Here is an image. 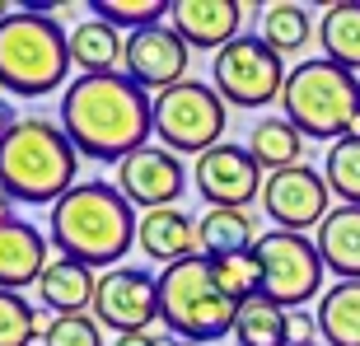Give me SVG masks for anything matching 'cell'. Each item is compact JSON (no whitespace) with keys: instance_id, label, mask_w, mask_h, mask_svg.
<instances>
[{"instance_id":"83f0119b","label":"cell","mask_w":360,"mask_h":346,"mask_svg":"<svg viewBox=\"0 0 360 346\" xmlns=\"http://www.w3.org/2000/svg\"><path fill=\"white\" fill-rule=\"evenodd\" d=\"M323 178H328V187H333V197H342V206H360V141L356 136L328 146Z\"/></svg>"},{"instance_id":"3957f363","label":"cell","mask_w":360,"mask_h":346,"mask_svg":"<svg viewBox=\"0 0 360 346\" xmlns=\"http://www.w3.org/2000/svg\"><path fill=\"white\" fill-rule=\"evenodd\" d=\"M80 178V150L61 122L19 117L0 141V192L19 206H56Z\"/></svg>"},{"instance_id":"d4e9b609","label":"cell","mask_w":360,"mask_h":346,"mask_svg":"<svg viewBox=\"0 0 360 346\" xmlns=\"http://www.w3.org/2000/svg\"><path fill=\"white\" fill-rule=\"evenodd\" d=\"M319 42H323V56L337 61L347 70H360V0H337L328 5L319 24Z\"/></svg>"},{"instance_id":"e0dca14e","label":"cell","mask_w":360,"mask_h":346,"mask_svg":"<svg viewBox=\"0 0 360 346\" xmlns=\"http://www.w3.org/2000/svg\"><path fill=\"white\" fill-rule=\"evenodd\" d=\"M136 248L155 262L174 267L187 262V257H201V234H197V220L178 206H164V211H146L141 225H136Z\"/></svg>"},{"instance_id":"d6986e66","label":"cell","mask_w":360,"mask_h":346,"mask_svg":"<svg viewBox=\"0 0 360 346\" xmlns=\"http://www.w3.org/2000/svg\"><path fill=\"white\" fill-rule=\"evenodd\" d=\"M94 290H98V276H94L84 262L52 257V267H47L42 281H38V305L47 309L52 319H61V314H89Z\"/></svg>"},{"instance_id":"6da1fadb","label":"cell","mask_w":360,"mask_h":346,"mask_svg":"<svg viewBox=\"0 0 360 346\" xmlns=\"http://www.w3.org/2000/svg\"><path fill=\"white\" fill-rule=\"evenodd\" d=\"M61 127L80 160L122 164L155 136V98L127 75H75L61 94Z\"/></svg>"},{"instance_id":"f1b7e54d","label":"cell","mask_w":360,"mask_h":346,"mask_svg":"<svg viewBox=\"0 0 360 346\" xmlns=\"http://www.w3.org/2000/svg\"><path fill=\"white\" fill-rule=\"evenodd\" d=\"M89 10H94V19H103V24H112V28L141 33V28L164 24V14L174 10V5H169V0H94Z\"/></svg>"},{"instance_id":"7c38bea8","label":"cell","mask_w":360,"mask_h":346,"mask_svg":"<svg viewBox=\"0 0 360 346\" xmlns=\"http://www.w3.org/2000/svg\"><path fill=\"white\" fill-rule=\"evenodd\" d=\"M262 211L276 229H290V234H304V229H319L333 211V187L319 169L309 164H295V169L267 173V187H262Z\"/></svg>"},{"instance_id":"cb8c5ba5","label":"cell","mask_w":360,"mask_h":346,"mask_svg":"<svg viewBox=\"0 0 360 346\" xmlns=\"http://www.w3.org/2000/svg\"><path fill=\"white\" fill-rule=\"evenodd\" d=\"M248 155L262 164V173H281L304 164V132L285 117H262L248 132Z\"/></svg>"},{"instance_id":"ba28073f","label":"cell","mask_w":360,"mask_h":346,"mask_svg":"<svg viewBox=\"0 0 360 346\" xmlns=\"http://www.w3.org/2000/svg\"><path fill=\"white\" fill-rule=\"evenodd\" d=\"M257 262H262V295L276 300L281 309H300L309 300H323V276H328V267L319 257V243L304 239V234H290V229H267V234H257L253 243Z\"/></svg>"},{"instance_id":"8992f818","label":"cell","mask_w":360,"mask_h":346,"mask_svg":"<svg viewBox=\"0 0 360 346\" xmlns=\"http://www.w3.org/2000/svg\"><path fill=\"white\" fill-rule=\"evenodd\" d=\"M239 305L220 290L211 257H187L160 271V323L164 333L183 337V342H220L234 337Z\"/></svg>"},{"instance_id":"30bf717a","label":"cell","mask_w":360,"mask_h":346,"mask_svg":"<svg viewBox=\"0 0 360 346\" xmlns=\"http://www.w3.org/2000/svg\"><path fill=\"white\" fill-rule=\"evenodd\" d=\"M89 314L117 337L150 333L160 323V276H150L146 267H112L98 276Z\"/></svg>"},{"instance_id":"5b68a950","label":"cell","mask_w":360,"mask_h":346,"mask_svg":"<svg viewBox=\"0 0 360 346\" xmlns=\"http://www.w3.org/2000/svg\"><path fill=\"white\" fill-rule=\"evenodd\" d=\"M285 122H295L304 141H347L351 127L360 122V75L337 66L328 56H309L290 66V80L281 89Z\"/></svg>"},{"instance_id":"9c48e42d","label":"cell","mask_w":360,"mask_h":346,"mask_svg":"<svg viewBox=\"0 0 360 346\" xmlns=\"http://www.w3.org/2000/svg\"><path fill=\"white\" fill-rule=\"evenodd\" d=\"M285 80H290V66H285L281 52H271L267 42H262V33L234 38L225 52H215V61H211V84L229 108L281 103Z\"/></svg>"},{"instance_id":"603a6c76","label":"cell","mask_w":360,"mask_h":346,"mask_svg":"<svg viewBox=\"0 0 360 346\" xmlns=\"http://www.w3.org/2000/svg\"><path fill=\"white\" fill-rule=\"evenodd\" d=\"M201 234V257H229V253H253L257 243V225L248 211H234V206H211V211L197 220Z\"/></svg>"},{"instance_id":"1f68e13d","label":"cell","mask_w":360,"mask_h":346,"mask_svg":"<svg viewBox=\"0 0 360 346\" xmlns=\"http://www.w3.org/2000/svg\"><path fill=\"white\" fill-rule=\"evenodd\" d=\"M14 127H19V117H14V103H0V141H5Z\"/></svg>"},{"instance_id":"277c9868","label":"cell","mask_w":360,"mask_h":346,"mask_svg":"<svg viewBox=\"0 0 360 346\" xmlns=\"http://www.w3.org/2000/svg\"><path fill=\"white\" fill-rule=\"evenodd\" d=\"M70 75V33L52 19V10H14L0 24V89L10 98H47L66 94Z\"/></svg>"},{"instance_id":"4dcf8cb0","label":"cell","mask_w":360,"mask_h":346,"mask_svg":"<svg viewBox=\"0 0 360 346\" xmlns=\"http://www.w3.org/2000/svg\"><path fill=\"white\" fill-rule=\"evenodd\" d=\"M42 346H103V323L94 319V314H61V319H47Z\"/></svg>"},{"instance_id":"8fae6325","label":"cell","mask_w":360,"mask_h":346,"mask_svg":"<svg viewBox=\"0 0 360 346\" xmlns=\"http://www.w3.org/2000/svg\"><path fill=\"white\" fill-rule=\"evenodd\" d=\"M192 187L201 192L206 211H211V206H234V211H248V201L262 197L267 173H262V164L248 155V146L220 141L215 150H206V155L192 164Z\"/></svg>"},{"instance_id":"484cf974","label":"cell","mask_w":360,"mask_h":346,"mask_svg":"<svg viewBox=\"0 0 360 346\" xmlns=\"http://www.w3.org/2000/svg\"><path fill=\"white\" fill-rule=\"evenodd\" d=\"M309 38H314V24H309L304 5H295V0H276V5H267V14H262V42H267L271 52L295 56Z\"/></svg>"},{"instance_id":"4fadbf2b","label":"cell","mask_w":360,"mask_h":346,"mask_svg":"<svg viewBox=\"0 0 360 346\" xmlns=\"http://www.w3.org/2000/svg\"><path fill=\"white\" fill-rule=\"evenodd\" d=\"M187 66H192V47L178 38L174 24H155L141 28V33H127V52H122V75L146 89L150 98L174 84L187 80Z\"/></svg>"},{"instance_id":"2e32d148","label":"cell","mask_w":360,"mask_h":346,"mask_svg":"<svg viewBox=\"0 0 360 346\" xmlns=\"http://www.w3.org/2000/svg\"><path fill=\"white\" fill-rule=\"evenodd\" d=\"M47 267H52V239L33 220L14 215V220L0 225V290L38 286Z\"/></svg>"},{"instance_id":"e575fe53","label":"cell","mask_w":360,"mask_h":346,"mask_svg":"<svg viewBox=\"0 0 360 346\" xmlns=\"http://www.w3.org/2000/svg\"><path fill=\"white\" fill-rule=\"evenodd\" d=\"M5 220H14V201L0 192V225H5Z\"/></svg>"},{"instance_id":"44dd1931","label":"cell","mask_w":360,"mask_h":346,"mask_svg":"<svg viewBox=\"0 0 360 346\" xmlns=\"http://www.w3.org/2000/svg\"><path fill=\"white\" fill-rule=\"evenodd\" d=\"M323 346H360V281H333L314 309Z\"/></svg>"},{"instance_id":"7402d4cb","label":"cell","mask_w":360,"mask_h":346,"mask_svg":"<svg viewBox=\"0 0 360 346\" xmlns=\"http://www.w3.org/2000/svg\"><path fill=\"white\" fill-rule=\"evenodd\" d=\"M234 342L239 346H295V314L281 309L267 295H253L239 305L234 319Z\"/></svg>"},{"instance_id":"ffe728a7","label":"cell","mask_w":360,"mask_h":346,"mask_svg":"<svg viewBox=\"0 0 360 346\" xmlns=\"http://www.w3.org/2000/svg\"><path fill=\"white\" fill-rule=\"evenodd\" d=\"M122 52H127L122 28L103 19H84L70 28V66H80V75H117Z\"/></svg>"},{"instance_id":"9a60e30c","label":"cell","mask_w":360,"mask_h":346,"mask_svg":"<svg viewBox=\"0 0 360 346\" xmlns=\"http://www.w3.org/2000/svg\"><path fill=\"white\" fill-rule=\"evenodd\" d=\"M169 24L178 38L197 52H225L234 38H243V5L239 0H174Z\"/></svg>"},{"instance_id":"4316f807","label":"cell","mask_w":360,"mask_h":346,"mask_svg":"<svg viewBox=\"0 0 360 346\" xmlns=\"http://www.w3.org/2000/svg\"><path fill=\"white\" fill-rule=\"evenodd\" d=\"M47 333V319L19 290H0V346H33Z\"/></svg>"},{"instance_id":"7a4b0ae2","label":"cell","mask_w":360,"mask_h":346,"mask_svg":"<svg viewBox=\"0 0 360 346\" xmlns=\"http://www.w3.org/2000/svg\"><path fill=\"white\" fill-rule=\"evenodd\" d=\"M136 225H141V215L117 192V183L89 178V183H75L52 206L47 239L70 262H84L89 271H112V267H122V257L131 253Z\"/></svg>"},{"instance_id":"d6a6232c","label":"cell","mask_w":360,"mask_h":346,"mask_svg":"<svg viewBox=\"0 0 360 346\" xmlns=\"http://www.w3.org/2000/svg\"><path fill=\"white\" fill-rule=\"evenodd\" d=\"M112 346H155V333H127V337H117Z\"/></svg>"},{"instance_id":"5bb4252c","label":"cell","mask_w":360,"mask_h":346,"mask_svg":"<svg viewBox=\"0 0 360 346\" xmlns=\"http://www.w3.org/2000/svg\"><path fill=\"white\" fill-rule=\"evenodd\" d=\"M183 187H187L183 160H178L174 150L155 146V141L117 164V192L131 201L136 211H164V206H174L183 197Z\"/></svg>"},{"instance_id":"ac0fdd59","label":"cell","mask_w":360,"mask_h":346,"mask_svg":"<svg viewBox=\"0 0 360 346\" xmlns=\"http://www.w3.org/2000/svg\"><path fill=\"white\" fill-rule=\"evenodd\" d=\"M314 243H319L323 267L337 281H360V206L337 201L328 211V220L314 229Z\"/></svg>"},{"instance_id":"52a82bcc","label":"cell","mask_w":360,"mask_h":346,"mask_svg":"<svg viewBox=\"0 0 360 346\" xmlns=\"http://www.w3.org/2000/svg\"><path fill=\"white\" fill-rule=\"evenodd\" d=\"M229 122V103L215 94V84L201 80H183L174 89L155 94V146L174 150L178 160L183 155H206V150L220 146Z\"/></svg>"},{"instance_id":"836d02e7","label":"cell","mask_w":360,"mask_h":346,"mask_svg":"<svg viewBox=\"0 0 360 346\" xmlns=\"http://www.w3.org/2000/svg\"><path fill=\"white\" fill-rule=\"evenodd\" d=\"M155 346H197V342H183V337H174V333H155Z\"/></svg>"},{"instance_id":"8d00e7d4","label":"cell","mask_w":360,"mask_h":346,"mask_svg":"<svg viewBox=\"0 0 360 346\" xmlns=\"http://www.w3.org/2000/svg\"><path fill=\"white\" fill-rule=\"evenodd\" d=\"M304 346H323V342H304Z\"/></svg>"},{"instance_id":"d590c367","label":"cell","mask_w":360,"mask_h":346,"mask_svg":"<svg viewBox=\"0 0 360 346\" xmlns=\"http://www.w3.org/2000/svg\"><path fill=\"white\" fill-rule=\"evenodd\" d=\"M10 14H14V10H5V5H0V24H5V19H10Z\"/></svg>"},{"instance_id":"f546056e","label":"cell","mask_w":360,"mask_h":346,"mask_svg":"<svg viewBox=\"0 0 360 346\" xmlns=\"http://www.w3.org/2000/svg\"><path fill=\"white\" fill-rule=\"evenodd\" d=\"M211 267H215V281H220V290H225L234 305H243V300L262 295V262H257V253L211 257Z\"/></svg>"}]
</instances>
